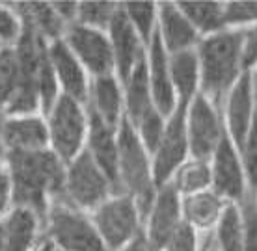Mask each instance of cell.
<instances>
[{"mask_svg": "<svg viewBox=\"0 0 257 251\" xmlns=\"http://www.w3.org/2000/svg\"><path fill=\"white\" fill-rule=\"evenodd\" d=\"M51 251H62V249H56V247H54V245H52V249Z\"/></svg>", "mask_w": 257, "mask_h": 251, "instance_id": "cell-47", "label": "cell"}, {"mask_svg": "<svg viewBox=\"0 0 257 251\" xmlns=\"http://www.w3.org/2000/svg\"><path fill=\"white\" fill-rule=\"evenodd\" d=\"M257 25V0H233L225 2V26L244 30Z\"/></svg>", "mask_w": 257, "mask_h": 251, "instance_id": "cell-33", "label": "cell"}, {"mask_svg": "<svg viewBox=\"0 0 257 251\" xmlns=\"http://www.w3.org/2000/svg\"><path fill=\"white\" fill-rule=\"evenodd\" d=\"M255 193H257V190H255Z\"/></svg>", "mask_w": 257, "mask_h": 251, "instance_id": "cell-52", "label": "cell"}, {"mask_svg": "<svg viewBox=\"0 0 257 251\" xmlns=\"http://www.w3.org/2000/svg\"><path fill=\"white\" fill-rule=\"evenodd\" d=\"M199 251H218V245L214 242V236H212V231L207 234V238L199 244Z\"/></svg>", "mask_w": 257, "mask_h": 251, "instance_id": "cell-42", "label": "cell"}, {"mask_svg": "<svg viewBox=\"0 0 257 251\" xmlns=\"http://www.w3.org/2000/svg\"><path fill=\"white\" fill-rule=\"evenodd\" d=\"M238 206L244 225V251H257V193L250 190Z\"/></svg>", "mask_w": 257, "mask_h": 251, "instance_id": "cell-34", "label": "cell"}, {"mask_svg": "<svg viewBox=\"0 0 257 251\" xmlns=\"http://www.w3.org/2000/svg\"><path fill=\"white\" fill-rule=\"evenodd\" d=\"M218 251H244V225L240 206L227 203L212 231Z\"/></svg>", "mask_w": 257, "mask_h": 251, "instance_id": "cell-28", "label": "cell"}, {"mask_svg": "<svg viewBox=\"0 0 257 251\" xmlns=\"http://www.w3.org/2000/svg\"><path fill=\"white\" fill-rule=\"evenodd\" d=\"M153 251H157V249H153Z\"/></svg>", "mask_w": 257, "mask_h": 251, "instance_id": "cell-51", "label": "cell"}, {"mask_svg": "<svg viewBox=\"0 0 257 251\" xmlns=\"http://www.w3.org/2000/svg\"><path fill=\"white\" fill-rule=\"evenodd\" d=\"M2 47H4V45H2V43H0V49H2Z\"/></svg>", "mask_w": 257, "mask_h": 251, "instance_id": "cell-49", "label": "cell"}, {"mask_svg": "<svg viewBox=\"0 0 257 251\" xmlns=\"http://www.w3.org/2000/svg\"><path fill=\"white\" fill-rule=\"evenodd\" d=\"M161 251H199L198 232L183 221V225L174 232V236L168 240Z\"/></svg>", "mask_w": 257, "mask_h": 251, "instance_id": "cell-37", "label": "cell"}, {"mask_svg": "<svg viewBox=\"0 0 257 251\" xmlns=\"http://www.w3.org/2000/svg\"><path fill=\"white\" fill-rule=\"evenodd\" d=\"M86 108L95 114L103 123L112 129H119L125 119V95H123V84L116 75L91 78L90 97Z\"/></svg>", "mask_w": 257, "mask_h": 251, "instance_id": "cell-19", "label": "cell"}, {"mask_svg": "<svg viewBox=\"0 0 257 251\" xmlns=\"http://www.w3.org/2000/svg\"><path fill=\"white\" fill-rule=\"evenodd\" d=\"M166 121L168 117L162 116L161 112L155 108L148 112L136 125H133V129L136 130V134L140 138V142L144 143V147L148 149L149 155H153L155 149L159 147L164 129H166Z\"/></svg>", "mask_w": 257, "mask_h": 251, "instance_id": "cell-32", "label": "cell"}, {"mask_svg": "<svg viewBox=\"0 0 257 251\" xmlns=\"http://www.w3.org/2000/svg\"><path fill=\"white\" fill-rule=\"evenodd\" d=\"M51 249H52V244L47 238H43V242L38 245V249H36V251H51Z\"/></svg>", "mask_w": 257, "mask_h": 251, "instance_id": "cell-44", "label": "cell"}, {"mask_svg": "<svg viewBox=\"0 0 257 251\" xmlns=\"http://www.w3.org/2000/svg\"><path fill=\"white\" fill-rule=\"evenodd\" d=\"M114 193H117L114 184L86 149L69 164H65L64 201L67 205L91 214Z\"/></svg>", "mask_w": 257, "mask_h": 251, "instance_id": "cell-6", "label": "cell"}, {"mask_svg": "<svg viewBox=\"0 0 257 251\" xmlns=\"http://www.w3.org/2000/svg\"><path fill=\"white\" fill-rule=\"evenodd\" d=\"M172 186L177 190L181 197L194 195V193L211 190L212 175L209 160H198V158H188L183 166L177 169L172 177Z\"/></svg>", "mask_w": 257, "mask_h": 251, "instance_id": "cell-27", "label": "cell"}, {"mask_svg": "<svg viewBox=\"0 0 257 251\" xmlns=\"http://www.w3.org/2000/svg\"><path fill=\"white\" fill-rule=\"evenodd\" d=\"M257 116L255 90H253V73L246 71L233 86L229 95L225 97L222 106V117L227 136L235 147L240 151L246 136L251 129V123Z\"/></svg>", "mask_w": 257, "mask_h": 251, "instance_id": "cell-13", "label": "cell"}, {"mask_svg": "<svg viewBox=\"0 0 257 251\" xmlns=\"http://www.w3.org/2000/svg\"><path fill=\"white\" fill-rule=\"evenodd\" d=\"M225 134L222 110L203 97L201 93L194 97L187 106V136L190 158L211 160L216 147Z\"/></svg>", "mask_w": 257, "mask_h": 251, "instance_id": "cell-8", "label": "cell"}, {"mask_svg": "<svg viewBox=\"0 0 257 251\" xmlns=\"http://www.w3.org/2000/svg\"><path fill=\"white\" fill-rule=\"evenodd\" d=\"M4 164L12 180L13 206L32 210L45 227L52 203L64 201L65 164L51 149L8 153Z\"/></svg>", "mask_w": 257, "mask_h": 251, "instance_id": "cell-1", "label": "cell"}, {"mask_svg": "<svg viewBox=\"0 0 257 251\" xmlns=\"http://www.w3.org/2000/svg\"><path fill=\"white\" fill-rule=\"evenodd\" d=\"M21 32H23V25L17 12L13 10L12 2L0 4V43L15 45Z\"/></svg>", "mask_w": 257, "mask_h": 251, "instance_id": "cell-36", "label": "cell"}, {"mask_svg": "<svg viewBox=\"0 0 257 251\" xmlns=\"http://www.w3.org/2000/svg\"><path fill=\"white\" fill-rule=\"evenodd\" d=\"M62 39L91 78L116 75L114 52L106 32L82 25H71Z\"/></svg>", "mask_w": 257, "mask_h": 251, "instance_id": "cell-10", "label": "cell"}, {"mask_svg": "<svg viewBox=\"0 0 257 251\" xmlns=\"http://www.w3.org/2000/svg\"><path fill=\"white\" fill-rule=\"evenodd\" d=\"M123 95H125V119L131 125H136L148 112L157 108L153 103L151 88H149L146 58L136 65V69L131 73L127 82L123 84Z\"/></svg>", "mask_w": 257, "mask_h": 251, "instance_id": "cell-24", "label": "cell"}, {"mask_svg": "<svg viewBox=\"0 0 257 251\" xmlns=\"http://www.w3.org/2000/svg\"><path fill=\"white\" fill-rule=\"evenodd\" d=\"M242 64L246 71H257V25L242 30Z\"/></svg>", "mask_w": 257, "mask_h": 251, "instance_id": "cell-38", "label": "cell"}, {"mask_svg": "<svg viewBox=\"0 0 257 251\" xmlns=\"http://www.w3.org/2000/svg\"><path fill=\"white\" fill-rule=\"evenodd\" d=\"M2 164H4V158H0V166H2Z\"/></svg>", "mask_w": 257, "mask_h": 251, "instance_id": "cell-48", "label": "cell"}, {"mask_svg": "<svg viewBox=\"0 0 257 251\" xmlns=\"http://www.w3.org/2000/svg\"><path fill=\"white\" fill-rule=\"evenodd\" d=\"M181 195L177 193L172 182L157 188V195L148 216L144 219V232L149 245L161 251L174 232L183 225V206Z\"/></svg>", "mask_w": 257, "mask_h": 251, "instance_id": "cell-12", "label": "cell"}, {"mask_svg": "<svg viewBox=\"0 0 257 251\" xmlns=\"http://www.w3.org/2000/svg\"><path fill=\"white\" fill-rule=\"evenodd\" d=\"M49 129V149L64 164L77 158L84 149L90 130V116L86 104L60 95L45 116Z\"/></svg>", "mask_w": 257, "mask_h": 251, "instance_id": "cell-4", "label": "cell"}, {"mask_svg": "<svg viewBox=\"0 0 257 251\" xmlns=\"http://www.w3.org/2000/svg\"><path fill=\"white\" fill-rule=\"evenodd\" d=\"M121 8L127 15L128 23L133 25L136 34L140 36L142 43H151L157 32V21H159V2H121Z\"/></svg>", "mask_w": 257, "mask_h": 251, "instance_id": "cell-29", "label": "cell"}, {"mask_svg": "<svg viewBox=\"0 0 257 251\" xmlns=\"http://www.w3.org/2000/svg\"><path fill=\"white\" fill-rule=\"evenodd\" d=\"M2 147L8 153H34L49 149V129L45 116L25 114L6 116L2 123Z\"/></svg>", "mask_w": 257, "mask_h": 251, "instance_id": "cell-15", "label": "cell"}, {"mask_svg": "<svg viewBox=\"0 0 257 251\" xmlns=\"http://www.w3.org/2000/svg\"><path fill=\"white\" fill-rule=\"evenodd\" d=\"M88 116H90V130H88V140H86V151L110 179L116 192L121 193L119 179H117V156H119L117 130L103 123L90 110H88Z\"/></svg>", "mask_w": 257, "mask_h": 251, "instance_id": "cell-21", "label": "cell"}, {"mask_svg": "<svg viewBox=\"0 0 257 251\" xmlns=\"http://www.w3.org/2000/svg\"><path fill=\"white\" fill-rule=\"evenodd\" d=\"M181 206H183V221L194 231H214L218 223L220 216L224 212L227 201H224L214 190H205V192L194 193L181 197Z\"/></svg>", "mask_w": 257, "mask_h": 251, "instance_id": "cell-22", "label": "cell"}, {"mask_svg": "<svg viewBox=\"0 0 257 251\" xmlns=\"http://www.w3.org/2000/svg\"><path fill=\"white\" fill-rule=\"evenodd\" d=\"M0 251H6V249H4V236H2V227H0Z\"/></svg>", "mask_w": 257, "mask_h": 251, "instance_id": "cell-46", "label": "cell"}, {"mask_svg": "<svg viewBox=\"0 0 257 251\" xmlns=\"http://www.w3.org/2000/svg\"><path fill=\"white\" fill-rule=\"evenodd\" d=\"M13 208V197H12V180L8 173L6 164L0 166V221L4 219L10 210Z\"/></svg>", "mask_w": 257, "mask_h": 251, "instance_id": "cell-39", "label": "cell"}, {"mask_svg": "<svg viewBox=\"0 0 257 251\" xmlns=\"http://www.w3.org/2000/svg\"><path fill=\"white\" fill-rule=\"evenodd\" d=\"M23 25L30 26L47 43L64 38L67 25L58 17L51 2H12Z\"/></svg>", "mask_w": 257, "mask_h": 251, "instance_id": "cell-23", "label": "cell"}, {"mask_svg": "<svg viewBox=\"0 0 257 251\" xmlns=\"http://www.w3.org/2000/svg\"><path fill=\"white\" fill-rule=\"evenodd\" d=\"M253 90H255V110H257V75L253 73Z\"/></svg>", "mask_w": 257, "mask_h": 251, "instance_id": "cell-45", "label": "cell"}, {"mask_svg": "<svg viewBox=\"0 0 257 251\" xmlns=\"http://www.w3.org/2000/svg\"><path fill=\"white\" fill-rule=\"evenodd\" d=\"M49 58H51L62 95L71 97L82 104L88 103L91 77L77 60V56L69 51L64 39H56L49 43Z\"/></svg>", "mask_w": 257, "mask_h": 251, "instance_id": "cell-16", "label": "cell"}, {"mask_svg": "<svg viewBox=\"0 0 257 251\" xmlns=\"http://www.w3.org/2000/svg\"><path fill=\"white\" fill-rule=\"evenodd\" d=\"M19 90V56L13 45H4L0 49V110L13 101Z\"/></svg>", "mask_w": 257, "mask_h": 251, "instance_id": "cell-30", "label": "cell"}, {"mask_svg": "<svg viewBox=\"0 0 257 251\" xmlns=\"http://www.w3.org/2000/svg\"><path fill=\"white\" fill-rule=\"evenodd\" d=\"M4 249L6 251H36L43 242V221L28 208L13 206L0 221Z\"/></svg>", "mask_w": 257, "mask_h": 251, "instance_id": "cell-20", "label": "cell"}, {"mask_svg": "<svg viewBox=\"0 0 257 251\" xmlns=\"http://www.w3.org/2000/svg\"><path fill=\"white\" fill-rule=\"evenodd\" d=\"M106 34H108L112 52H114L116 77L119 78V82L125 84L127 78L131 77V73L136 69V65L146 58V51L148 49L142 43L140 36L136 34L133 25L128 23L127 15H125L121 8V2H119L117 13L114 15V19L110 23Z\"/></svg>", "mask_w": 257, "mask_h": 251, "instance_id": "cell-14", "label": "cell"}, {"mask_svg": "<svg viewBox=\"0 0 257 251\" xmlns=\"http://www.w3.org/2000/svg\"><path fill=\"white\" fill-rule=\"evenodd\" d=\"M90 216L108 251H119L144 232L140 208L127 193H114Z\"/></svg>", "mask_w": 257, "mask_h": 251, "instance_id": "cell-7", "label": "cell"}, {"mask_svg": "<svg viewBox=\"0 0 257 251\" xmlns=\"http://www.w3.org/2000/svg\"><path fill=\"white\" fill-rule=\"evenodd\" d=\"M119 2H78V15L75 25H82L95 30H108L110 23L117 13Z\"/></svg>", "mask_w": 257, "mask_h": 251, "instance_id": "cell-31", "label": "cell"}, {"mask_svg": "<svg viewBox=\"0 0 257 251\" xmlns=\"http://www.w3.org/2000/svg\"><path fill=\"white\" fill-rule=\"evenodd\" d=\"M172 84L177 104H190L199 93V62L196 49L170 56Z\"/></svg>", "mask_w": 257, "mask_h": 251, "instance_id": "cell-25", "label": "cell"}, {"mask_svg": "<svg viewBox=\"0 0 257 251\" xmlns=\"http://www.w3.org/2000/svg\"><path fill=\"white\" fill-rule=\"evenodd\" d=\"M240 160H242V167H244L246 180L250 190L255 192L257 190V116L251 123V129L246 136L244 143L240 147Z\"/></svg>", "mask_w": 257, "mask_h": 251, "instance_id": "cell-35", "label": "cell"}, {"mask_svg": "<svg viewBox=\"0 0 257 251\" xmlns=\"http://www.w3.org/2000/svg\"><path fill=\"white\" fill-rule=\"evenodd\" d=\"M117 179L119 190L136 201L142 218L146 219L157 195V182L153 177V160L144 147L133 125L123 119L117 129Z\"/></svg>", "mask_w": 257, "mask_h": 251, "instance_id": "cell-3", "label": "cell"}, {"mask_svg": "<svg viewBox=\"0 0 257 251\" xmlns=\"http://www.w3.org/2000/svg\"><path fill=\"white\" fill-rule=\"evenodd\" d=\"M146 67H148L149 88H151L155 106L159 108L162 116L170 117L172 112L177 108V97H175L172 73H170V54L162 47L157 32L146 51Z\"/></svg>", "mask_w": 257, "mask_h": 251, "instance_id": "cell-17", "label": "cell"}, {"mask_svg": "<svg viewBox=\"0 0 257 251\" xmlns=\"http://www.w3.org/2000/svg\"><path fill=\"white\" fill-rule=\"evenodd\" d=\"M43 234L56 249L62 251H108L90 214L67 205L65 201L52 203Z\"/></svg>", "mask_w": 257, "mask_h": 251, "instance_id": "cell-5", "label": "cell"}, {"mask_svg": "<svg viewBox=\"0 0 257 251\" xmlns=\"http://www.w3.org/2000/svg\"><path fill=\"white\" fill-rule=\"evenodd\" d=\"M157 34L170 56L185 51H194L201 41V36L179 10L177 2H159Z\"/></svg>", "mask_w": 257, "mask_h": 251, "instance_id": "cell-18", "label": "cell"}, {"mask_svg": "<svg viewBox=\"0 0 257 251\" xmlns=\"http://www.w3.org/2000/svg\"><path fill=\"white\" fill-rule=\"evenodd\" d=\"M253 73H255V75H257V71H253Z\"/></svg>", "mask_w": 257, "mask_h": 251, "instance_id": "cell-50", "label": "cell"}, {"mask_svg": "<svg viewBox=\"0 0 257 251\" xmlns=\"http://www.w3.org/2000/svg\"><path fill=\"white\" fill-rule=\"evenodd\" d=\"M187 106L188 104H177V108L172 112V116L166 121L161 143L151 155L157 188L168 184L175 171L190 158L187 136Z\"/></svg>", "mask_w": 257, "mask_h": 251, "instance_id": "cell-9", "label": "cell"}, {"mask_svg": "<svg viewBox=\"0 0 257 251\" xmlns=\"http://www.w3.org/2000/svg\"><path fill=\"white\" fill-rule=\"evenodd\" d=\"M4 112L0 110V158H4V147H2V123H4Z\"/></svg>", "mask_w": 257, "mask_h": 251, "instance_id": "cell-43", "label": "cell"}, {"mask_svg": "<svg viewBox=\"0 0 257 251\" xmlns=\"http://www.w3.org/2000/svg\"><path fill=\"white\" fill-rule=\"evenodd\" d=\"M119 251H153V247L149 245L148 238H146V232H140L135 240H131L125 247H121Z\"/></svg>", "mask_w": 257, "mask_h": 251, "instance_id": "cell-41", "label": "cell"}, {"mask_svg": "<svg viewBox=\"0 0 257 251\" xmlns=\"http://www.w3.org/2000/svg\"><path fill=\"white\" fill-rule=\"evenodd\" d=\"M209 164H211L212 175L211 190H214L227 203L238 205L246 197V193L250 192V186L246 180L240 153L231 142V138L227 136V132L224 134Z\"/></svg>", "mask_w": 257, "mask_h": 251, "instance_id": "cell-11", "label": "cell"}, {"mask_svg": "<svg viewBox=\"0 0 257 251\" xmlns=\"http://www.w3.org/2000/svg\"><path fill=\"white\" fill-rule=\"evenodd\" d=\"M177 6L201 38L214 36L227 28L225 26V2L183 0V2H177Z\"/></svg>", "mask_w": 257, "mask_h": 251, "instance_id": "cell-26", "label": "cell"}, {"mask_svg": "<svg viewBox=\"0 0 257 251\" xmlns=\"http://www.w3.org/2000/svg\"><path fill=\"white\" fill-rule=\"evenodd\" d=\"M54 12L58 13V17L64 21L65 25L71 26L77 23V15H78V2H51Z\"/></svg>", "mask_w": 257, "mask_h": 251, "instance_id": "cell-40", "label": "cell"}, {"mask_svg": "<svg viewBox=\"0 0 257 251\" xmlns=\"http://www.w3.org/2000/svg\"><path fill=\"white\" fill-rule=\"evenodd\" d=\"M199 62V93L218 110L237 80L246 73L242 64V30L225 28L201 38L196 47Z\"/></svg>", "mask_w": 257, "mask_h": 251, "instance_id": "cell-2", "label": "cell"}]
</instances>
